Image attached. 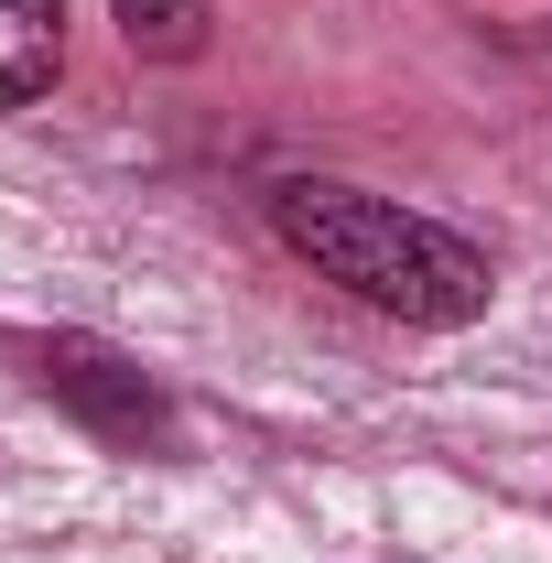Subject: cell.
Listing matches in <instances>:
<instances>
[{
	"instance_id": "cell-3",
	"label": "cell",
	"mask_w": 552,
	"mask_h": 563,
	"mask_svg": "<svg viewBox=\"0 0 552 563\" xmlns=\"http://www.w3.org/2000/svg\"><path fill=\"white\" fill-rule=\"evenodd\" d=\"M66 76V0H0V109H33Z\"/></svg>"
},
{
	"instance_id": "cell-4",
	"label": "cell",
	"mask_w": 552,
	"mask_h": 563,
	"mask_svg": "<svg viewBox=\"0 0 552 563\" xmlns=\"http://www.w3.org/2000/svg\"><path fill=\"white\" fill-rule=\"evenodd\" d=\"M131 55H196L207 44V0H109Z\"/></svg>"
},
{
	"instance_id": "cell-1",
	"label": "cell",
	"mask_w": 552,
	"mask_h": 563,
	"mask_svg": "<svg viewBox=\"0 0 552 563\" xmlns=\"http://www.w3.org/2000/svg\"><path fill=\"white\" fill-rule=\"evenodd\" d=\"M272 228L325 282H346L357 303H379L401 325H466V314H487V250H466L455 228L390 207V196L292 174V185H272Z\"/></svg>"
},
{
	"instance_id": "cell-2",
	"label": "cell",
	"mask_w": 552,
	"mask_h": 563,
	"mask_svg": "<svg viewBox=\"0 0 552 563\" xmlns=\"http://www.w3.org/2000/svg\"><path fill=\"white\" fill-rule=\"evenodd\" d=\"M44 390H55V401H76L109 444H163V433H174V422H163V390L141 379L131 357L76 347V336H55V347H44Z\"/></svg>"
}]
</instances>
